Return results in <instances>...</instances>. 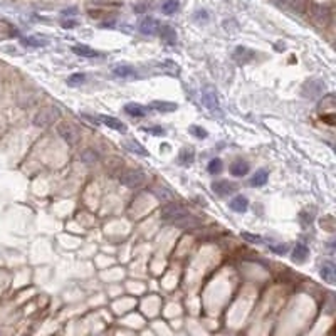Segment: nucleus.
Instances as JSON below:
<instances>
[{
    "label": "nucleus",
    "instance_id": "obj_1",
    "mask_svg": "<svg viewBox=\"0 0 336 336\" xmlns=\"http://www.w3.org/2000/svg\"><path fill=\"white\" fill-rule=\"evenodd\" d=\"M160 217H162L165 222H187L188 219H194L190 215V212L185 207H182L180 203H167L162 207L160 210Z\"/></svg>",
    "mask_w": 336,
    "mask_h": 336
},
{
    "label": "nucleus",
    "instance_id": "obj_2",
    "mask_svg": "<svg viewBox=\"0 0 336 336\" xmlns=\"http://www.w3.org/2000/svg\"><path fill=\"white\" fill-rule=\"evenodd\" d=\"M59 116H61L59 108H56V106H46V108H42L35 114L32 123H34L35 128H49V126L54 125L59 120Z\"/></svg>",
    "mask_w": 336,
    "mask_h": 336
},
{
    "label": "nucleus",
    "instance_id": "obj_3",
    "mask_svg": "<svg viewBox=\"0 0 336 336\" xmlns=\"http://www.w3.org/2000/svg\"><path fill=\"white\" fill-rule=\"evenodd\" d=\"M120 183L128 188H140L146 183V175L140 170H125L120 175Z\"/></svg>",
    "mask_w": 336,
    "mask_h": 336
},
{
    "label": "nucleus",
    "instance_id": "obj_4",
    "mask_svg": "<svg viewBox=\"0 0 336 336\" xmlns=\"http://www.w3.org/2000/svg\"><path fill=\"white\" fill-rule=\"evenodd\" d=\"M57 133H59V136L71 146L77 145L79 140H81V131L77 130L72 123H67V121L57 125Z\"/></svg>",
    "mask_w": 336,
    "mask_h": 336
},
{
    "label": "nucleus",
    "instance_id": "obj_5",
    "mask_svg": "<svg viewBox=\"0 0 336 336\" xmlns=\"http://www.w3.org/2000/svg\"><path fill=\"white\" fill-rule=\"evenodd\" d=\"M202 103L203 106L212 113H219L220 106H219V100H217V93L215 89L212 88L210 84H205L202 89Z\"/></svg>",
    "mask_w": 336,
    "mask_h": 336
},
{
    "label": "nucleus",
    "instance_id": "obj_6",
    "mask_svg": "<svg viewBox=\"0 0 336 336\" xmlns=\"http://www.w3.org/2000/svg\"><path fill=\"white\" fill-rule=\"evenodd\" d=\"M311 17L319 26H328L331 20V10L328 5H323V3H313L311 5Z\"/></svg>",
    "mask_w": 336,
    "mask_h": 336
},
{
    "label": "nucleus",
    "instance_id": "obj_7",
    "mask_svg": "<svg viewBox=\"0 0 336 336\" xmlns=\"http://www.w3.org/2000/svg\"><path fill=\"white\" fill-rule=\"evenodd\" d=\"M237 183L234 182H229V180H215L214 183H212V190L215 192L217 195H231L234 192H237Z\"/></svg>",
    "mask_w": 336,
    "mask_h": 336
},
{
    "label": "nucleus",
    "instance_id": "obj_8",
    "mask_svg": "<svg viewBox=\"0 0 336 336\" xmlns=\"http://www.w3.org/2000/svg\"><path fill=\"white\" fill-rule=\"evenodd\" d=\"M138 29H140L143 35H157L160 31V22L153 17H145L140 22Z\"/></svg>",
    "mask_w": 336,
    "mask_h": 336
},
{
    "label": "nucleus",
    "instance_id": "obj_9",
    "mask_svg": "<svg viewBox=\"0 0 336 336\" xmlns=\"http://www.w3.org/2000/svg\"><path fill=\"white\" fill-rule=\"evenodd\" d=\"M113 74L116 77H121V79H131V77L136 76V69L128 64H120L113 67Z\"/></svg>",
    "mask_w": 336,
    "mask_h": 336
},
{
    "label": "nucleus",
    "instance_id": "obj_10",
    "mask_svg": "<svg viewBox=\"0 0 336 336\" xmlns=\"http://www.w3.org/2000/svg\"><path fill=\"white\" fill-rule=\"evenodd\" d=\"M160 37L165 44L168 46H175V42H177V32H175L173 27L170 26H160V31H158Z\"/></svg>",
    "mask_w": 336,
    "mask_h": 336
},
{
    "label": "nucleus",
    "instance_id": "obj_11",
    "mask_svg": "<svg viewBox=\"0 0 336 336\" xmlns=\"http://www.w3.org/2000/svg\"><path fill=\"white\" fill-rule=\"evenodd\" d=\"M323 88H325V84L321 83V81H311V83H306L304 88H302V94L308 98H318L319 94H321Z\"/></svg>",
    "mask_w": 336,
    "mask_h": 336
},
{
    "label": "nucleus",
    "instance_id": "obj_12",
    "mask_svg": "<svg viewBox=\"0 0 336 336\" xmlns=\"http://www.w3.org/2000/svg\"><path fill=\"white\" fill-rule=\"evenodd\" d=\"M125 113L130 114V116H134V118H143L148 114V108L140 103H128V104H125Z\"/></svg>",
    "mask_w": 336,
    "mask_h": 336
},
{
    "label": "nucleus",
    "instance_id": "obj_13",
    "mask_svg": "<svg viewBox=\"0 0 336 336\" xmlns=\"http://www.w3.org/2000/svg\"><path fill=\"white\" fill-rule=\"evenodd\" d=\"M254 57H256V54L247 47H237L235 51H234V59H235L239 64H247L249 61L254 59Z\"/></svg>",
    "mask_w": 336,
    "mask_h": 336
},
{
    "label": "nucleus",
    "instance_id": "obj_14",
    "mask_svg": "<svg viewBox=\"0 0 336 336\" xmlns=\"http://www.w3.org/2000/svg\"><path fill=\"white\" fill-rule=\"evenodd\" d=\"M231 208L234 212H237V214H244L245 210H247V207H249V200L245 199L244 195H237V197H234V199L231 200Z\"/></svg>",
    "mask_w": 336,
    "mask_h": 336
},
{
    "label": "nucleus",
    "instance_id": "obj_15",
    "mask_svg": "<svg viewBox=\"0 0 336 336\" xmlns=\"http://www.w3.org/2000/svg\"><path fill=\"white\" fill-rule=\"evenodd\" d=\"M321 277H323V281H326L328 284H335V281H336V269H335V266L331 264V262H325L323 264V268H321Z\"/></svg>",
    "mask_w": 336,
    "mask_h": 336
},
{
    "label": "nucleus",
    "instance_id": "obj_16",
    "mask_svg": "<svg viewBox=\"0 0 336 336\" xmlns=\"http://www.w3.org/2000/svg\"><path fill=\"white\" fill-rule=\"evenodd\" d=\"M229 170H231V173L234 177H244V175L249 173V163L242 162V160H237V162L232 163Z\"/></svg>",
    "mask_w": 336,
    "mask_h": 336
},
{
    "label": "nucleus",
    "instance_id": "obj_17",
    "mask_svg": "<svg viewBox=\"0 0 336 336\" xmlns=\"http://www.w3.org/2000/svg\"><path fill=\"white\" fill-rule=\"evenodd\" d=\"M277 3H281L282 7H288V9L302 14L306 7V0H277Z\"/></svg>",
    "mask_w": 336,
    "mask_h": 336
},
{
    "label": "nucleus",
    "instance_id": "obj_18",
    "mask_svg": "<svg viewBox=\"0 0 336 336\" xmlns=\"http://www.w3.org/2000/svg\"><path fill=\"white\" fill-rule=\"evenodd\" d=\"M268 180H269V173H268V170H257L256 173L252 175V178H251V187H264L266 183H268Z\"/></svg>",
    "mask_w": 336,
    "mask_h": 336
},
{
    "label": "nucleus",
    "instance_id": "obj_19",
    "mask_svg": "<svg viewBox=\"0 0 336 336\" xmlns=\"http://www.w3.org/2000/svg\"><path fill=\"white\" fill-rule=\"evenodd\" d=\"M150 108L155 109V111H162V113H171L178 108L175 103H168V101H151Z\"/></svg>",
    "mask_w": 336,
    "mask_h": 336
},
{
    "label": "nucleus",
    "instance_id": "obj_20",
    "mask_svg": "<svg viewBox=\"0 0 336 336\" xmlns=\"http://www.w3.org/2000/svg\"><path fill=\"white\" fill-rule=\"evenodd\" d=\"M79 158H81V162H83L84 165H93V163H96L98 160H100V153H98L96 150H93V148H86V150L81 151Z\"/></svg>",
    "mask_w": 336,
    "mask_h": 336
},
{
    "label": "nucleus",
    "instance_id": "obj_21",
    "mask_svg": "<svg viewBox=\"0 0 336 336\" xmlns=\"http://www.w3.org/2000/svg\"><path fill=\"white\" fill-rule=\"evenodd\" d=\"M100 120H101L103 125H106L108 128H111V130L121 131V133H125V131H126V126L123 125L120 120H116V118H113V116H100Z\"/></svg>",
    "mask_w": 336,
    "mask_h": 336
},
{
    "label": "nucleus",
    "instance_id": "obj_22",
    "mask_svg": "<svg viewBox=\"0 0 336 336\" xmlns=\"http://www.w3.org/2000/svg\"><path fill=\"white\" fill-rule=\"evenodd\" d=\"M194 160H195V153H194V150H192V148L180 150V153H178V163H180V165L188 167V165H192V163H194Z\"/></svg>",
    "mask_w": 336,
    "mask_h": 336
},
{
    "label": "nucleus",
    "instance_id": "obj_23",
    "mask_svg": "<svg viewBox=\"0 0 336 336\" xmlns=\"http://www.w3.org/2000/svg\"><path fill=\"white\" fill-rule=\"evenodd\" d=\"M308 256H309V249L304 244H296V247L293 251V259L296 262H304L308 259Z\"/></svg>",
    "mask_w": 336,
    "mask_h": 336
},
{
    "label": "nucleus",
    "instance_id": "obj_24",
    "mask_svg": "<svg viewBox=\"0 0 336 336\" xmlns=\"http://www.w3.org/2000/svg\"><path fill=\"white\" fill-rule=\"evenodd\" d=\"M123 146H125V148L128 150V151H131V153L141 155V157H146V155H148V151L145 150V146H141L140 143H138V141H134V140H128V141H125V143H123Z\"/></svg>",
    "mask_w": 336,
    "mask_h": 336
},
{
    "label": "nucleus",
    "instance_id": "obj_25",
    "mask_svg": "<svg viewBox=\"0 0 336 336\" xmlns=\"http://www.w3.org/2000/svg\"><path fill=\"white\" fill-rule=\"evenodd\" d=\"M72 52L77 56H81V57H89V59H91V57L101 56L100 52H96L94 49L88 47V46H83V44H81V46H72Z\"/></svg>",
    "mask_w": 336,
    "mask_h": 336
},
{
    "label": "nucleus",
    "instance_id": "obj_26",
    "mask_svg": "<svg viewBox=\"0 0 336 336\" xmlns=\"http://www.w3.org/2000/svg\"><path fill=\"white\" fill-rule=\"evenodd\" d=\"M178 7H180L178 0H165V2L162 3V12L167 15H173L175 12L178 10Z\"/></svg>",
    "mask_w": 336,
    "mask_h": 336
},
{
    "label": "nucleus",
    "instance_id": "obj_27",
    "mask_svg": "<svg viewBox=\"0 0 336 336\" xmlns=\"http://www.w3.org/2000/svg\"><path fill=\"white\" fill-rule=\"evenodd\" d=\"M222 160L220 158H214V160H210L208 162V167H207V170H208V173L210 175H219L220 171H222Z\"/></svg>",
    "mask_w": 336,
    "mask_h": 336
},
{
    "label": "nucleus",
    "instance_id": "obj_28",
    "mask_svg": "<svg viewBox=\"0 0 336 336\" xmlns=\"http://www.w3.org/2000/svg\"><path fill=\"white\" fill-rule=\"evenodd\" d=\"M86 81V74L83 72H76V74H71L67 77V86L71 88H76V86H81Z\"/></svg>",
    "mask_w": 336,
    "mask_h": 336
},
{
    "label": "nucleus",
    "instance_id": "obj_29",
    "mask_svg": "<svg viewBox=\"0 0 336 336\" xmlns=\"http://www.w3.org/2000/svg\"><path fill=\"white\" fill-rule=\"evenodd\" d=\"M190 131L192 134H194V136H197V138H200V140H203V138H207L208 136V133L203 128H200V126H197V125H194V126H190Z\"/></svg>",
    "mask_w": 336,
    "mask_h": 336
},
{
    "label": "nucleus",
    "instance_id": "obj_30",
    "mask_svg": "<svg viewBox=\"0 0 336 336\" xmlns=\"http://www.w3.org/2000/svg\"><path fill=\"white\" fill-rule=\"evenodd\" d=\"M269 249L274 251L276 254H282V256L288 252V245L286 244H272V245H269Z\"/></svg>",
    "mask_w": 336,
    "mask_h": 336
},
{
    "label": "nucleus",
    "instance_id": "obj_31",
    "mask_svg": "<svg viewBox=\"0 0 336 336\" xmlns=\"http://www.w3.org/2000/svg\"><path fill=\"white\" fill-rule=\"evenodd\" d=\"M24 44H26V46H31V47H40V46H44L42 40H39V39H35V37L24 39Z\"/></svg>",
    "mask_w": 336,
    "mask_h": 336
},
{
    "label": "nucleus",
    "instance_id": "obj_32",
    "mask_svg": "<svg viewBox=\"0 0 336 336\" xmlns=\"http://www.w3.org/2000/svg\"><path fill=\"white\" fill-rule=\"evenodd\" d=\"M242 237L244 239H247V240H251V242H261V237L259 235H251L249 232H242Z\"/></svg>",
    "mask_w": 336,
    "mask_h": 336
},
{
    "label": "nucleus",
    "instance_id": "obj_33",
    "mask_svg": "<svg viewBox=\"0 0 336 336\" xmlns=\"http://www.w3.org/2000/svg\"><path fill=\"white\" fill-rule=\"evenodd\" d=\"M63 26H64L66 29H71V27H74V26H76V22H74V20H64Z\"/></svg>",
    "mask_w": 336,
    "mask_h": 336
},
{
    "label": "nucleus",
    "instance_id": "obj_34",
    "mask_svg": "<svg viewBox=\"0 0 336 336\" xmlns=\"http://www.w3.org/2000/svg\"><path fill=\"white\" fill-rule=\"evenodd\" d=\"M145 131H150V133H157V134H163L165 131H163L162 128H145Z\"/></svg>",
    "mask_w": 336,
    "mask_h": 336
},
{
    "label": "nucleus",
    "instance_id": "obj_35",
    "mask_svg": "<svg viewBox=\"0 0 336 336\" xmlns=\"http://www.w3.org/2000/svg\"><path fill=\"white\" fill-rule=\"evenodd\" d=\"M76 12V9H69V10H64L63 12V15H72Z\"/></svg>",
    "mask_w": 336,
    "mask_h": 336
}]
</instances>
